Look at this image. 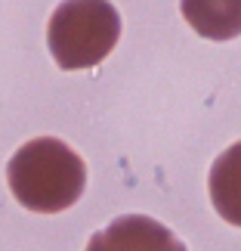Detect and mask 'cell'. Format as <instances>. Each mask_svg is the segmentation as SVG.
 Listing matches in <instances>:
<instances>
[{
	"mask_svg": "<svg viewBox=\"0 0 241 251\" xmlns=\"http://www.w3.org/2000/svg\"><path fill=\"white\" fill-rule=\"evenodd\" d=\"M6 183L22 208L34 214H59L84 196L87 165L62 140L37 137L9 158Z\"/></svg>",
	"mask_w": 241,
	"mask_h": 251,
	"instance_id": "1",
	"label": "cell"
},
{
	"mask_svg": "<svg viewBox=\"0 0 241 251\" xmlns=\"http://www.w3.org/2000/svg\"><path fill=\"white\" fill-rule=\"evenodd\" d=\"M121 41V16L109 0H62L46 25V47L65 72L99 65Z\"/></svg>",
	"mask_w": 241,
	"mask_h": 251,
	"instance_id": "2",
	"label": "cell"
},
{
	"mask_svg": "<svg viewBox=\"0 0 241 251\" xmlns=\"http://www.w3.org/2000/svg\"><path fill=\"white\" fill-rule=\"evenodd\" d=\"M87 251H186V245L158 220L146 214H124L102 233H93Z\"/></svg>",
	"mask_w": 241,
	"mask_h": 251,
	"instance_id": "3",
	"label": "cell"
},
{
	"mask_svg": "<svg viewBox=\"0 0 241 251\" xmlns=\"http://www.w3.org/2000/svg\"><path fill=\"white\" fill-rule=\"evenodd\" d=\"M210 201L217 214L232 226H241V140L229 146L223 155L214 161L207 177Z\"/></svg>",
	"mask_w": 241,
	"mask_h": 251,
	"instance_id": "4",
	"label": "cell"
},
{
	"mask_svg": "<svg viewBox=\"0 0 241 251\" xmlns=\"http://www.w3.org/2000/svg\"><path fill=\"white\" fill-rule=\"evenodd\" d=\"M179 9L207 41H232L241 34V0H179Z\"/></svg>",
	"mask_w": 241,
	"mask_h": 251,
	"instance_id": "5",
	"label": "cell"
}]
</instances>
